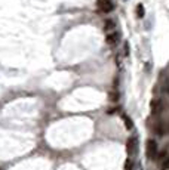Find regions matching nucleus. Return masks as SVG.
<instances>
[{"instance_id": "nucleus-1", "label": "nucleus", "mask_w": 169, "mask_h": 170, "mask_svg": "<svg viewBox=\"0 0 169 170\" xmlns=\"http://www.w3.org/2000/svg\"><path fill=\"white\" fill-rule=\"evenodd\" d=\"M146 152H147V157L150 160H154L157 158V142L154 139H148L147 141V145H146Z\"/></svg>"}, {"instance_id": "nucleus-2", "label": "nucleus", "mask_w": 169, "mask_h": 170, "mask_svg": "<svg viewBox=\"0 0 169 170\" xmlns=\"http://www.w3.org/2000/svg\"><path fill=\"white\" fill-rule=\"evenodd\" d=\"M136 148H138V141H136V138L135 136L129 138L128 142H126V152H128V155H135Z\"/></svg>"}, {"instance_id": "nucleus-3", "label": "nucleus", "mask_w": 169, "mask_h": 170, "mask_svg": "<svg viewBox=\"0 0 169 170\" xmlns=\"http://www.w3.org/2000/svg\"><path fill=\"white\" fill-rule=\"evenodd\" d=\"M97 6L104 13H108V12H111L114 9V5H113L111 0H98L97 2Z\"/></svg>"}, {"instance_id": "nucleus-4", "label": "nucleus", "mask_w": 169, "mask_h": 170, "mask_svg": "<svg viewBox=\"0 0 169 170\" xmlns=\"http://www.w3.org/2000/svg\"><path fill=\"white\" fill-rule=\"evenodd\" d=\"M150 108H151V113L153 114H159L160 111H162L163 105H162V102L159 101V99H153L151 104H150Z\"/></svg>"}, {"instance_id": "nucleus-5", "label": "nucleus", "mask_w": 169, "mask_h": 170, "mask_svg": "<svg viewBox=\"0 0 169 170\" xmlns=\"http://www.w3.org/2000/svg\"><path fill=\"white\" fill-rule=\"evenodd\" d=\"M117 40H119V34H116V33L107 34V37H105L107 45H116V43H117Z\"/></svg>"}, {"instance_id": "nucleus-6", "label": "nucleus", "mask_w": 169, "mask_h": 170, "mask_svg": "<svg viewBox=\"0 0 169 170\" xmlns=\"http://www.w3.org/2000/svg\"><path fill=\"white\" fill-rule=\"evenodd\" d=\"M122 118H123L125 127H126L128 130H132V129H134V121L131 120V117H128L126 114H123V115H122Z\"/></svg>"}, {"instance_id": "nucleus-7", "label": "nucleus", "mask_w": 169, "mask_h": 170, "mask_svg": "<svg viewBox=\"0 0 169 170\" xmlns=\"http://www.w3.org/2000/svg\"><path fill=\"white\" fill-rule=\"evenodd\" d=\"M114 28H116L114 21H111V19H105V22H104V30H105V31H111V30H114Z\"/></svg>"}, {"instance_id": "nucleus-8", "label": "nucleus", "mask_w": 169, "mask_h": 170, "mask_svg": "<svg viewBox=\"0 0 169 170\" xmlns=\"http://www.w3.org/2000/svg\"><path fill=\"white\" fill-rule=\"evenodd\" d=\"M123 169L125 170H132V169H134V161H132V158H126V160H125Z\"/></svg>"}, {"instance_id": "nucleus-9", "label": "nucleus", "mask_w": 169, "mask_h": 170, "mask_svg": "<svg viewBox=\"0 0 169 170\" xmlns=\"http://www.w3.org/2000/svg\"><path fill=\"white\" fill-rule=\"evenodd\" d=\"M144 13H146V11H144V6L139 3V5L136 6V15H138V18H143V16H144Z\"/></svg>"}, {"instance_id": "nucleus-10", "label": "nucleus", "mask_w": 169, "mask_h": 170, "mask_svg": "<svg viewBox=\"0 0 169 170\" xmlns=\"http://www.w3.org/2000/svg\"><path fill=\"white\" fill-rule=\"evenodd\" d=\"M160 169L169 170V157H168V158H165L162 163H160Z\"/></svg>"}, {"instance_id": "nucleus-11", "label": "nucleus", "mask_w": 169, "mask_h": 170, "mask_svg": "<svg viewBox=\"0 0 169 170\" xmlns=\"http://www.w3.org/2000/svg\"><path fill=\"white\" fill-rule=\"evenodd\" d=\"M117 99H119V93H117V92H111V93H110V101L116 102Z\"/></svg>"}, {"instance_id": "nucleus-12", "label": "nucleus", "mask_w": 169, "mask_h": 170, "mask_svg": "<svg viewBox=\"0 0 169 170\" xmlns=\"http://www.w3.org/2000/svg\"><path fill=\"white\" fill-rule=\"evenodd\" d=\"M162 129H163V126L162 124H156V127H154V130L157 132L159 135H163V130H162Z\"/></svg>"}, {"instance_id": "nucleus-13", "label": "nucleus", "mask_w": 169, "mask_h": 170, "mask_svg": "<svg viewBox=\"0 0 169 170\" xmlns=\"http://www.w3.org/2000/svg\"><path fill=\"white\" fill-rule=\"evenodd\" d=\"M125 55H129V45H125Z\"/></svg>"}, {"instance_id": "nucleus-14", "label": "nucleus", "mask_w": 169, "mask_h": 170, "mask_svg": "<svg viewBox=\"0 0 169 170\" xmlns=\"http://www.w3.org/2000/svg\"><path fill=\"white\" fill-rule=\"evenodd\" d=\"M168 129H169V124H168Z\"/></svg>"}]
</instances>
